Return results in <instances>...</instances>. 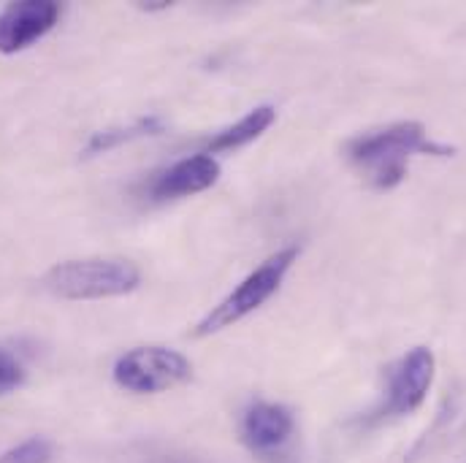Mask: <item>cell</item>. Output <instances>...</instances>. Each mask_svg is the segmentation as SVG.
Here are the masks:
<instances>
[{
  "label": "cell",
  "instance_id": "5",
  "mask_svg": "<svg viewBox=\"0 0 466 463\" xmlns=\"http://www.w3.org/2000/svg\"><path fill=\"white\" fill-rule=\"evenodd\" d=\"M434 352L429 347L410 349L393 368L388 385V415H412L423 407L434 382Z\"/></svg>",
  "mask_w": 466,
  "mask_h": 463
},
{
  "label": "cell",
  "instance_id": "3",
  "mask_svg": "<svg viewBox=\"0 0 466 463\" xmlns=\"http://www.w3.org/2000/svg\"><path fill=\"white\" fill-rule=\"evenodd\" d=\"M299 260V247H285L279 252H274L271 257H266L249 277H244L236 290L228 293L193 331V337L204 339L212 334H220L223 328H228L233 323L244 320L247 315H252L258 307H263L282 285L285 274L290 271V266Z\"/></svg>",
  "mask_w": 466,
  "mask_h": 463
},
{
  "label": "cell",
  "instance_id": "7",
  "mask_svg": "<svg viewBox=\"0 0 466 463\" xmlns=\"http://www.w3.org/2000/svg\"><path fill=\"white\" fill-rule=\"evenodd\" d=\"M220 163L215 155L198 152L187 155L177 163H171L166 171H160L149 187V196L155 201H171V198H185L209 190L220 179Z\"/></svg>",
  "mask_w": 466,
  "mask_h": 463
},
{
  "label": "cell",
  "instance_id": "12",
  "mask_svg": "<svg viewBox=\"0 0 466 463\" xmlns=\"http://www.w3.org/2000/svg\"><path fill=\"white\" fill-rule=\"evenodd\" d=\"M25 382V368L16 360V355H11L8 349L0 347V396L16 390Z\"/></svg>",
  "mask_w": 466,
  "mask_h": 463
},
{
  "label": "cell",
  "instance_id": "4",
  "mask_svg": "<svg viewBox=\"0 0 466 463\" xmlns=\"http://www.w3.org/2000/svg\"><path fill=\"white\" fill-rule=\"evenodd\" d=\"M112 374L122 390L147 396L185 385L193 377V363L177 349L136 347L116 357Z\"/></svg>",
  "mask_w": 466,
  "mask_h": 463
},
{
  "label": "cell",
  "instance_id": "10",
  "mask_svg": "<svg viewBox=\"0 0 466 463\" xmlns=\"http://www.w3.org/2000/svg\"><path fill=\"white\" fill-rule=\"evenodd\" d=\"M163 130V122L160 116H141L136 119L133 125L127 127H109V130H98L90 136L87 146H85V155H104L115 146H122L127 141H136V138H144V136H155Z\"/></svg>",
  "mask_w": 466,
  "mask_h": 463
},
{
  "label": "cell",
  "instance_id": "8",
  "mask_svg": "<svg viewBox=\"0 0 466 463\" xmlns=\"http://www.w3.org/2000/svg\"><path fill=\"white\" fill-rule=\"evenodd\" d=\"M293 428H296V420L288 407L271 404V401H258L244 415L241 437H244L247 448H252L258 453H271L290 439Z\"/></svg>",
  "mask_w": 466,
  "mask_h": 463
},
{
  "label": "cell",
  "instance_id": "9",
  "mask_svg": "<svg viewBox=\"0 0 466 463\" xmlns=\"http://www.w3.org/2000/svg\"><path fill=\"white\" fill-rule=\"evenodd\" d=\"M277 119V109L271 104L255 106L252 112L241 116L238 122H233L231 127L215 133V138L207 144V155H220V152H233L238 146H247L249 141L260 138Z\"/></svg>",
  "mask_w": 466,
  "mask_h": 463
},
{
  "label": "cell",
  "instance_id": "11",
  "mask_svg": "<svg viewBox=\"0 0 466 463\" xmlns=\"http://www.w3.org/2000/svg\"><path fill=\"white\" fill-rule=\"evenodd\" d=\"M52 461V445L44 437H33L19 442L16 448L0 453V463H49Z\"/></svg>",
  "mask_w": 466,
  "mask_h": 463
},
{
  "label": "cell",
  "instance_id": "2",
  "mask_svg": "<svg viewBox=\"0 0 466 463\" xmlns=\"http://www.w3.org/2000/svg\"><path fill=\"white\" fill-rule=\"evenodd\" d=\"M41 285L66 301H96L133 293L141 285V271L119 257H85L57 263L44 274Z\"/></svg>",
  "mask_w": 466,
  "mask_h": 463
},
{
  "label": "cell",
  "instance_id": "1",
  "mask_svg": "<svg viewBox=\"0 0 466 463\" xmlns=\"http://www.w3.org/2000/svg\"><path fill=\"white\" fill-rule=\"evenodd\" d=\"M348 160L374 190H393L407 179V163L412 155L451 157L456 149L434 144L420 122H396L382 130L355 136L345 146Z\"/></svg>",
  "mask_w": 466,
  "mask_h": 463
},
{
  "label": "cell",
  "instance_id": "6",
  "mask_svg": "<svg viewBox=\"0 0 466 463\" xmlns=\"http://www.w3.org/2000/svg\"><path fill=\"white\" fill-rule=\"evenodd\" d=\"M60 16L55 0H16L0 11V52L16 55L44 38Z\"/></svg>",
  "mask_w": 466,
  "mask_h": 463
}]
</instances>
